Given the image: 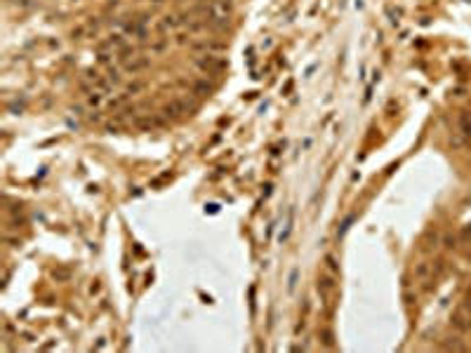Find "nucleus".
Here are the masks:
<instances>
[{
	"instance_id": "20e7f679",
	"label": "nucleus",
	"mask_w": 471,
	"mask_h": 353,
	"mask_svg": "<svg viewBox=\"0 0 471 353\" xmlns=\"http://www.w3.org/2000/svg\"><path fill=\"white\" fill-rule=\"evenodd\" d=\"M431 264L429 261H419L417 266H415V278H419V280H424V278H429V273H431Z\"/></svg>"
},
{
	"instance_id": "6e6552de",
	"label": "nucleus",
	"mask_w": 471,
	"mask_h": 353,
	"mask_svg": "<svg viewBox=\"0 0 471 353\" xmlns=\"http://www.w3.org/2000/svg\"><path fill=\"white\" fill-rule=\"evenodd\" d=\"M323 342H325L327 348L335 346V344H332V332H330V330H323Z\"/></svg>"
},
{
	"instance_id": "7ed1b4c3",
	"label": "nucleus",
	"mask_w": 471,
	"mask_h": 353,
	"mask_svg": "<svg viewBox=\"0 0 471 353\" xmlns=\"http://www.w3.org/2000/svg\"><path fill=\"white\" fill-rule=\"evenodd\" d=\"M460 134L466 141H471V116L469 113H462L460 116Z\"/></svg>"
},
{
	"instance_id": "39448f33",
	"label": "nucleus",
	"mask_w": 471,
	"mask_h": 353,
	"mask_svg": "<svg viewBox=\"0 0 471 353\" xmlns=\"http://www.w3.org/2000/svg\"><path fill=\"white\" fill-rule=\"evenodd\" d=\"M212 92V87L208 85L205 80H198V82H193V94H198V97H208V94Z\"/></svg>"
},
{
	"instance_id": "f257e3e1",
	"label": "nucleus",
	"mask_w": 471,
	"mask_h": 353,
	"mask_svg": "<svg viewBox=\"0 0 471 353\" xmlns=\"http://www.w3.org/2000/svg\"><path fill=\"white\" fill-rule=\"evenodd\" d=\"M196 64L200 66V69H205V71H221L224 69V61L217 59V57H212V54H205L203 59H198Z\"/></svg>"
},
{
	"instance_id": "0eeeda50",
	"label": "nucleus",
	"mask_w": 471,
	"mask_h": 353,
	"mask_svg": "<svg viewBox=\"0 0 471 353\" xmlns=\"http://www.w3.org/2000/svg\"><path fill=\"white\" fill-rule=\"evenodd\" d=\"M325 264H327V271H330L332 276H335V273L339 271V266L335 264V257H332V255H327V257H325Z\"/></svg>"
},
{
	"instance_id": "423d86ee",
	"label": "nucleus",
	"mask_w": 471,
	"mask_h": 353,
	"mask_svg": "<svg viewBox=\"0 0 471 353\" xmlns=\"http://www.w3.org/2000/svg\"><path fill=\"white\" fill-rule=\"evenodd\" d=\"M177 24H179V22H177L175 17H165L163 22H160V26H158V29H160V31H168V29H175Z\"/></svg>"
},
{
	"instance_id": "9b49d317",
	"label": "nucleus",
	"mask_w": 471,
	"mask_h": 353,
	"mask_svg": "<svg viewBox=\"0 0 471 353\" xmlns=\"http://www.w3.org/2000/svg\"><path fill=\"white\" fill-rule=\"evenodd\" d=\"M88 101H90V104H92V106H97V104H99V101H101V94L92 92V94H90V99H88Z\"/></svg>"
},
{
	"instance_id": "1a4fd4ad",
	"label": "nucleus",
	"mask_w": 471,
	"mask_h": 353,
	"mask_svg": "<svg viewBox=\"0 0 471 353\" xmlns=\"http://www.w3.org/2000/svg\"><path fill=\"white\" fill-rule=\"evenodd\" d=\"M445 348H453V351H466V346L464 344H460V342H448L445 344Z\"/></svg>"
},
{
	"instance_id": "f03ea898",
	"label": "nucleus",
	"mask_w": 471,
	"mask_h": 353,
	"mask_svg": "<svg viewBox=\"0 0 471 353\" xmlns=\"http://www.w3.org/2000/svg\"><path fill=\"white\" fill-rule=\"evenodd\" d=\"M332 289H335V283H332L327 276H320V278H318V292L323 295V299H325V301H327V297H330Z\"/></svg>"
},
{
	"instance_id": "f8f14e48",
	"label": "nucleus",
	"mask_w": 471,
	"mask_h": 353,
	"mask_svg": "<svg viewBox=\"0 0 471 353\" xmlns=\"http://www.w3.org/2000/svg\"><path fill=\"white\" fill-rule=\"evenodd\" d=\"M153 3H156V5H160V3H165V0H153Z\"/></svg>"
},
{
	"instance_id": "9d476101",
	"label": "nucleus",
	"mask_w": 471,
	"mask_h": 353,
	"mask_svg": "<svg viewBox=\"0 0 471 353\" xmlns=\"http://www.w3.org/2000/svg\"><path fill=\"white\" fill-rule=\"evenodd\" d=\"M455 243H457V238H455V236H448V238H445V247H448V250H455V247H457Z\"/></svg>"
},
{
	"instance_id": "ddd939ff",
	"label": "nucleus",
	"mask_w": 471,
	"mask_h": 353,
	"mask_svg": "<svg viewBox=\"0 0 471 353\" xmlns=\"http://www.w3.org/2000/svg\"><path fill=\"white\" fill-rule=\"evenodd\" d=\"M469 330H471V316H469Z\"/></svg>"
}]
</instances>
